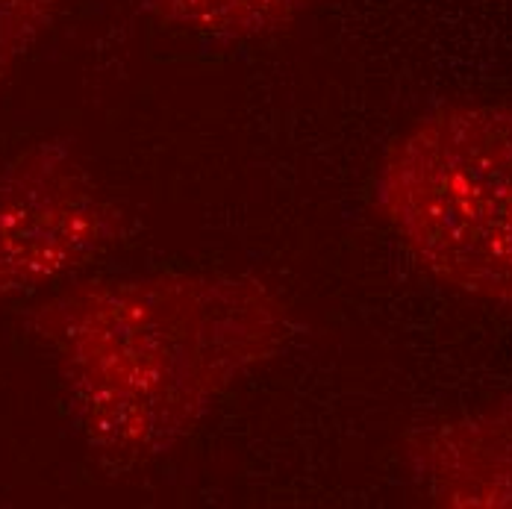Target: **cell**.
I'll list each match as a JSON object with an SVG mask.
<instances>
[{"label":"cell","instance_id":"cell-4","mask_svg":"<svg viewBox=\"0 0 512 509\" xmlns=\"http://www.w3.org/2000/svg\"><path fill=\"white\" fill-rule=\"evenodd\" d=\"M407 454L430 504L512 509V398L418 430Z\"/></svg>","mask_w":512,"mask_h":509},{"label":"cell","instance_id":"cell-3","mask_svg":"<svg viewBox=\"0 0 512 509\" xmlns=\"http://www.w3.org/2000/svg\"><path fill=\"white\" fill-rule=\"evenodd\" d=\"M127 230L65 142H39L0 171V301L65 280L109 254Z\"/></svg>","mask_w":512,"mask_h":509},{"label":"cell","instance_id":"cell-2","mask_svg":"<svg viewBox=\"0 0 512 509\" xmlns=\"http://www.w3.org/2000/svg\"><path fill=\"white\" fill-rule=\"evenodd\" d=\"M374 204L433 280L512 306V103L412 121L380 162Z\"/></svg>","mask_w":512,"mask_h":509},{"label":"cell","instance_id":"cell-1","mask_svg":"<svg viewBox=\"0 0 512 509\" xmlns=\"http://www.w3.org/2000/svg\"><path fill=\"white\" fill-rule=\"evenodd\" d=\"M77 433L109 462L162 457L189 439L292 336L259 277L177 271L98 277L30 315Z\"/></svg>","mask_w":512,"mask_h":509},{"label":"cell","instance_id":"cell-6","mask_svg":"<svg viewBox=\"0 0 512 509\" xmlns=\"http://www.w3.org/2000/svg\"><path fill=\"white\" fill-rule=\"evenodd\" d=\"M71 0H0V80L33 51Z\"/></svg>","mask_w":512,"mask_h":509},{"label":"cell","instance_id":"cell-5","mask_svg":"<svg viewBox=\"0 0 512 509\" xmlns=\"http://www.w3.org/2000/svg\"><path fill=\"white\" fill-rule=\"evenodd\" d=\"M315 0H142V12L162 30L201 45H248L295 24Z\"/></svg>","mask_w":512,"mask_h":509}]
</instances>
